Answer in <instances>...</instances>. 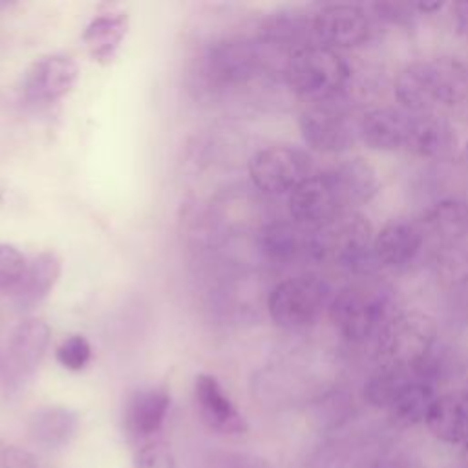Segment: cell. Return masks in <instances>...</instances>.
I'll list each match as a JSON object with an SVG mask.
<instances>
[{"label":"cell","mask_w":468,"mask_h":468,"mask_svg":"<svg viewBox=\"0 0 468 468\" xmlns=\"http://www.w3.org/2000/svg\"><path fill=\"white\" fill-rule=\"evenodd\" d=\"M415 378L413 371L404 366L389 364L386 362L377 371L369 375V378L364 384V399L371 406H382L389 408L397 393L411 380Z\"/></svg>","instance_id":"27"},{"label":"cell","mask_w":468,"mask_h":468,"mask_svg":"<svg viewBox=\"0 0 468 468\" xmlns=\"http://www.w3.org/2000/svg\"><path fill=\"white\" fill-rule=\"evenodd\" d=\"M128 31L126 13H106L95 16L82 33V42L90 57L101 64L113 58Z\"/></svg>","instance_id":"23"},{"label":"cell","mask_w":468,"mask_h":468,"mask_svg":"<svg viewBox=\"0 0 468 468\" xmlns=\"http://www.w3.org/2000/svg\"><path fill=\"white\" fill-rule=\"evenodd\" d=\"M55 356L62 367L69 371H80L91 358V346L82 335H71L57 347Z\"/></svg>","instance_id":"29"},{"label":"cell","mask_w":468,"mask_h":468,"mask_svg":"<svg viewBox=\"0 0 468 468\" xmlns=\"http://www.w3.org/2000/svg\"><path fill=\"white\" fill-rule=\"evenodd\" d=\"M453 18L457 29L468 37V2H457L453 5Z\"/></svg>","instance_id":"32"},{"label":"cell","mask_w":468,"mask_h":468,"mask_svg":"<svg viewBox=\"0 0 468 468\" xmlns=\"http://www.w3.org/2000/svg\"><path fill=\"white\" fill-rule=\"evenodd\" d=\"M285 79L300 97L325 102L344 88L349 79V68L335 49L307 44L292 49L289 55Z\"/></svg>","instance_id":"3"},{"label":"cell","mask_w":468,"mask_h":468,"mask_svg":"<svg viewBox=\"0 0 468 468\" xmlns=\"http://www.w3.org/2000/svg\"><path fill=\"white\" fill-rule=\"evenodd\" d=\"M463 397H464V400H466V404H468V391H466Z\"/></svg>","instance_id":"36"},{"label":"cell","mask_w":468,"mask_h":468,"mask_svg":"<svg viewBox=\"0 0 468 468\" xmlns=\"http://www.w3.org/2000/svg\"><path fill=\"white\" fill-rule=\"evenodd\" d=\"M194 395L201 419L216 431L227 435H239L247 431V420L225 393L216 377L201 373L194 382Z\"/></svg>","instance_id":"14"},{"label":"cell","mask_w":468,"mask_h":468,"mask_svg":"<svg viewBox=\"0 0 468 468\" xmlns=\"http://www.w3.org/2000/svg\"><path fill=\"white\" fill-rule=\"evenodd\" d=\"M461 464H463V468H468V442L463 444V450H461Z\"/></svg>","instance_id":"35"},{"label":"cell","mask_w":468,"mask_h":468,"mask_svg":"<svg viewBox=\"0 0 468 468\" xmlns=\"http://www.w3.org/2000/svg\"><path fill=\"white\" fill-rule=\"evenodd\" d=\"M373 239L369 221L362 214L347 210L311 230L309 254L318 261L364 272L371 261H377Z\"/></svg>","instance_id":"2"},{"label":"cell","mask_w":468,"mask_h":468,"mask_svg":"<svg viewBox=\"0 0 468 468\" xmlns=\"http://www.w3.org/2000/svg\"><path fill=\"white\" fill-rule=\"evenodd\" d=\"M395 97L413 113H431L435 108H450L468 95L466 68L448 57L408 64L395 79Z\"/></svg>","instance_id":"1"},{"label":"cell","mask_w":468,"mask_h":468,"mask_svg":"<svg viewBox=\"0 0 468 468\" xmlns=\"http://www.w3.org/2000/svg\"><path fill=\"white\" fill-rule=\"evenodd\" d=\"M307 229L291 221H272L260 232L258 245L261 252L272 261H289L300 254H309Z\"/></svg>","instance_id":"24"},{"label":"cell","mask_w":468,"mask_h":468,"mask_svg":"<svg viewBox=\"0 0 468 468\" xmlns=\"http://www.w3.org/2000/svg\"><path fill=\"white\" fill-rule=\"evenodd\" d=\"M261 64L260 51L245 40H223L214 44L205 60L208 80L216 86H236L252 79Z\"/></svg>","instance_id":"13"},{"label":"cell","mask_w":468,"mask_h":468,"mask_svg":"<svg viewBox=\"0 0 468 468\" xmlns=\"http://www.w3.org/2000/svg\"><path fill=\"white\" fill-rule=\"evenodd\" d=\"M2 5H5V2H0V7H2Z\"/></svg>","instance_id":"37"},{"label":"cell","mask_w":468,"mask_h":468,"mask_svg":"<svg viewBox=\"0 0 468 468\" xmlns=\"http://www.w3.org/2000/svg\"><path fill=\"white\" fill-rule=\"evenodd\" d=\"M311 33L318 40V46L329 49L355 48L367 38L369 18L364 9L356 5L333 4L322 7L314 15Z\"/></svg>","instance_id":"12"},{"label":"cell","mask_w":468,"mask_h":468,"mask_svg":"<svg viewBox=\"0 0 468 468\" xmlns=\"http://www.w3.org/2000/svg\"><path fill=\"white\" fill-rule=\"evenodd\" d=\"M435 399L437 395L431 382L415 377L397 393L388 410L395 422L402 426H413L426 420Z\"/></svg>","instance_id":"26"},{"label":"cell","mask_w":468,"mask_h":468,"mask_svg":"<svg viewBox=\"0 0 468 468\" xmlns=\"http://www.w3.org/2000/svg\"><path fill=\"white\" fill-rule=\"evenodd\" d=\"M305 143L320 152L346 150L358 135V122L331 102H313L298 119Z\"/></svg>","instance_id":"9"},{"label":"cell","mask_w":468,"mask_h":468,"mask_svg":"<svg viewBox=\"0 0 468 468\" xmlns=\"http://www.w3.org/2000/svg\"><path fill=\"white\" fill-rule=\"evenodd\" d=\"M329 172L344 197L347 210H351L353 205L369 201L378 190V177L375 168L360 157L347 159Z\"/></svg>","instance_id":"25"},{"label":"cell","mask_w":468,"mask_h":468,"mask_svg":"<svg viewBox=\"0 0 468 468\" xmlns=\"http://www.w3.org/2000/svg\"><path fill=\"white\" fill-rule=\"evenodd\" d=\"M305 31H311V27L294 16H274L265 24L263 38L272 44H296L303 38Z\"/></svg>","instance_id":"28"},{"label":"cell","mask_w":468,"mask_h":468,"mask_svg":"<svg viewBox=\"0 0 468 468\" xmlns=\"http://www.w3.org/2000/svg\"><path fill=\"white\" fill-rule=\"evenodd\" d=\"M289 212L294 223L314 230L347 208L331 172H324L311 174L289 192Z\"/></svg>","instance_id":"8"},{"label":"cell","mask_w":468,"mask_h":468,"mask_svg":"<svg viewBox=\"0 0 468 468\" xmlns=\"http://www.w3.org/2000/svg\"><path fill=\"white\" fill-rule=\"evenodd\" d=\"M373 9L377 11V15L388 22H393V24H402V22H408L413 9H415V4H402V2H378V4H373Z\"/></svg>","instance_id":"31"},{"label":"cell","mask_w":468,"mask_h":468,"mask_svg":"<svg viewBox=\"0 0 468 468\" xmlns=\"http://www.w3.org/2000/svg\"><path fill=\"white\" fill-rule=\"evenodd\" d=\"M435 338L437 327L433 318L417 311L391 316L378 333V344L386 362L410 369L428 358Z\"/></svg>","instance_id":"6"},{"label":"cell","mask_w":468,"mask_h":468,"mask_svg":"<svg viewBox=\"0 0 468 468\" xmlns=\"http://www.w3.org/2000/svg\"><path fill=\"white\" fill-rule=\"evenodd\" d=\"M457 143L453 126L435 113H413L406 150L420 157H446Z\"/></svg>","instance_id":"19"},{"label":"cell","mask_w":468,"mask_h":468,"mask_svg":"<svg viewBox=\"0 0 468 468\" xmlns=\"http://www.w3.org/2000/svg\"><path fill=\"white\" fill-rule=\"evenodd\" d=\"M241 468H271V466L261 459H250V461H245Z\"/></svg>","instance_id":"34"},{"label":"cell","mask_w":468,"mask_h":468,"mask_svg":"<svg viewBox=\"0 0 468 468\" xmlns=\"http://www.w3.org/2000/svg\"><path fill=\"white\" fill-rule=\"evenodd\" d=\"M329 316L336 331L349 342H364L380 333L391 318L386 294L366 283L342 287L329 302Z\"/></svg>","instance_id":"4"},{"label":"cell","mask_w":468,"mask_h":468,"mask_svg":"<svg viewBox=\"0 0 468 468\" xmlns=\"http://www.w3.org/2000/svg\"><path fill=\"white\" fill-rule=\"evenodd\" d=\"M26 265L27 260L16 247L0 243V291H15Z\"/></svg>","instance_id":"30"},{"label":"cell","mask_w":468,"mask_h":468,"mask_svg":"<svg viewBox=\"0 0 468 468\" xmlns=\"http://www.w3.org/2000/svg\"><path fill=\"white\" fill-rule=\"evenodd\" d=\"M424 239L431 238L441 243H452L468 234V203L444 199L430 207L417 221Z\"/></svg>","instance_id":"22"},{"label":"cell","mask_w":468,"mask_h":468,"mask_svg":"<svg viewBox=\"0 0 468 468\" xmlns=\"http://www.w3.org/2000/svg\"><path fill=\"white\" fill-rule=\"evenodd\" d=\"M170 393L166 388H143L130 395L124 406V426L135 437L155 433L168 413Z\"/></svg>","instance_id":"18"},{"label":"cell","mask_w":468,"mask_h":468,"mask_svg":"<svg viewBox=\"0 0 468 468\" xmlns=\"http://www.w3.org/2000/svg\"><path fill=\"white\" fill-rule=\"evenodd\" d=\"M62 272V260L55 250H42L31 261L13 291L15 303L20 309H31L38 305L53 291Z\"/></svg>","instance_id":"16"},{"label":"cell","mask_w":468,"mask_h":468,"mask_svg":"<svg viewBox=\"0 0 468 468\" xmlns=\"http://www.w3.org/2000/svg\"><path fill=\"white\" fill-rule=\"evenodd\" d=\"M413 113L400 108H375L358 121V135L375 150L406 148Z\"/></svg>","instance_id":"15"},{"label":"cell","mask_w":468,"mask_h":468,"mask_svg":"<svg viewBox=\"0 0 468 468\" xmlns=\"http://www.w3.org/2000/svg\"><path fill=\"white\" fill-rule=\"evenodd\" d=\"M77 77L79 66L71 57L62 53L42 55L26 69L22 91L33 102H53L73 88Z\"/></svg>","instance_id":"11"},{"label":"cell","mask_w":468,"mask_h":468,"mask_svg":"<svg viewBox=\"0 0 468 468\" xmlns=\"http://www.w3.org/2000/svg\"><path fill=\"white\" fill-rule=\"evenodd\" d=\"M424 234L419 223L391 221L373 239V254L377 263L399 267L410 263L422 249Z\"/></svg>","instance_id":"17"},{"label":"cell","mask_w":468,"mask_h":468,"mask_svg":"<svg viewBox=\"0 0 468 468\" xmlns=\"http://www.w3.org/2000/svg\"><path fill=\"white\" fill-rule=\"evenodd\" d=\"M51 329L42 318H26L11 331L5 349V375L11 382L27 380L40 366L49 346Z\"/></svg>","instance_id":"10"},{"label":"cell","mask_w":468,"mask_h":468,"mask_svg":"<svg viewBox=\"0 0 468 468\" xmlns=\"http://www.w3.org/2000/svg\"><path fill=\"white\" fill-rule=\"evenodd\" d=\"M329 285L313 274L280 282L269 294L267 309L272 322L283 329L311 325L331 302Z\"/></svg>","instance_id":"5"},{"label":"cell","mask_w":468,"mask_h":468,"mask_svg":"<svg viewBox=\"0 0 468 468\" xmlns=\"http://www.w3.org/2000/svg\"><path fill=\"white\" fill-rule=\"evenodd\" d=\"M424 422L431 435L446 444L468 442V404L464 397H437Z\"/></svg>","instance_id":"21"},{"label":"cell","mask_w":468,"mask_h":468,"mask_svg":"<svg viewBox=\"0 0 468 468\" xmlns=\"http://www.w3.org/2000/svg\"><path fill=\"white\" fill-rule=\"evenodd\" d=\"M79 430V415L66 406H42L27 420L33 442L46 450L66 446Z\"/></svg>","instance_id":"20"},{"label":"cell","mask_w":468,"mask_h":468,"mask_svg":"<svg viewBox=\"0 0 468 468\" xmlns=\"http://www.w3.org/2000/svg\"><path fill=\"white\" fill-rule=\"evenodd\" d=\"M249 174L265 194L291 192L313 174L311 157L292 146H269L250 159Z\"/></svg>","instance_id":"7"},{"label":"cell","mask_w":468,"mask_h":468,"mask_svg":"<svg viewBox=\"0 0 468 468\" xmlns=\"http://www.w3.org/2000/svg\"><path fill=\"white\" fill-rule=\"evenodd\" d=\"M442 4L439 2H433V4H428V2H420V4H415V9L420 11V13H431V11H437L441 9Z\"/></svg>","instance_id":"33"}]
</instances>
